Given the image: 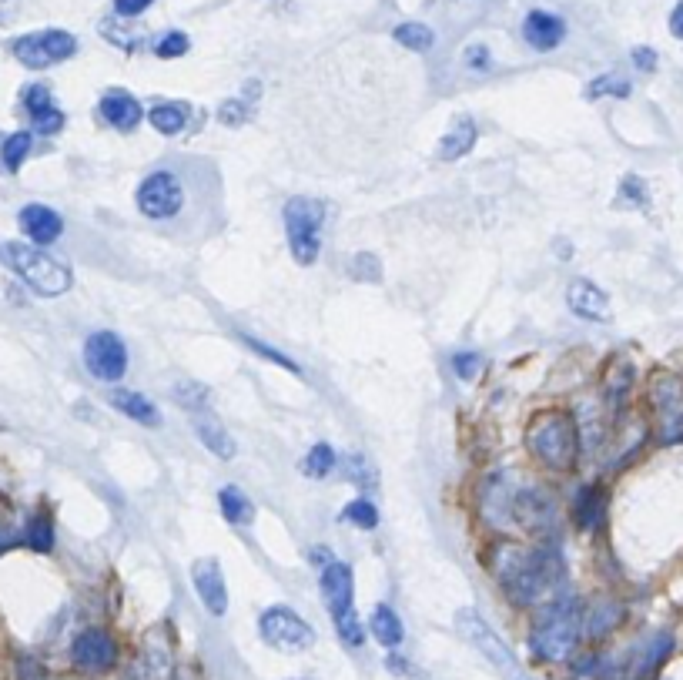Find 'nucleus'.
<instances>
[{
  "label": "nucleus",
  "instance_id": "nucleus-1",
  "mask_svg": "<svg viewBox=\"0 0 683 680\" xmlns=\"http://www.w3.org/2000/svg\"><path fill=\"white\" fill-rule=\"evenodd\" d=\"M496 577L506 583L519 603L553 600L563 583V563L553 550H526L516 543H499Z\"/></svg>",
  "mask_w": 683,
  "mask_h": 680
},
{
  "label": "nucleus",
  "instance_id": "nucleus-2",
  "mask_svg": "<svg viewBox=\"0 0 683 680\" xmlns=\"http://www.w3.org/2000/svg\"><path fill=\"white\" fill-rule=\"evenodd\" d=\"M0 265L11 268L17 279L27 282L44 299H57L74 282L71 268L57 262L54 255H47L41 245H31V242H4L0 245Z\"/></svg>",
  "mask_w": 683,
  "mask_h": 680
},
{
  "label": "nucleus",
  "instance_id": "nucleus-3",
  "mask_svg": "<svg viewBox=\"0 0 683 680\" xmlns=\"http://www.w3.org/2000/svg\"><path fill=\"white\" fill-rule=\"evenodd\" d=\"M580 627H583L580 603H576V597H570V593H563V597H553L550 607L540 614V620H536V627H533V637H529V644H533L536 657H540V660L560 664V660H566L576 650Z\"/></svg>",
  "mask_w": 683,
  "mask_h": 680
},
{
  "label": "nucleus",
  "instance_id": "nucleus-4",
  "mask_svg": "<svg viewBox=\"0 0 683 680\" xmlns=\"http://www.w3.org/2000/svg\"><path fill=\"white\" fill-rule=\"evenodd\" d=\"M322 600L332 614L335 634H339L342 644L349 647H362L365 644V627L359 614H355V587H352V570L349 563L332 560L329 567L322 570Z\"/></svg>",
  "mask_w": 683,
  "mask_h": 680
},
{
  "label": "nucleus",
  "instance_id": "nucleus-5",
  "mask_svg": "<svg viewBox=\"0 0 683 680\" xmlns=\"http://www.w3.org/2000/svg\"><path fill=\"white\" fill-rule=\"evenodd\" d=\"M536 459L553 469H573L580 456V433L566 413H543L526 436Z\"/></svg>",
  "mask_w": 683,
  "mask_h": 680
},
{
  "label": "nucleus",
  "instance_id": "nucleus-6",
  "mask_svg": "<svg viewBox=\"0 0 683 680\" xmlns=\"http://www.w3.org/2000/svg\"><path fill=\"white\" fill-rule=\"evenodd\" d=\"M285 235L292 258L298 265H315L322 255V225H325V205L319 198H288L285 205Z\"/></svg>",
  "mask_w": 683,
  "mask_h": 680
},
{
  "label": "nucleus",
  "instance_id": "nucleus-7",
  "mask_svg": "<svg viewBox=\"0 0 683 680\" xmlns=\"http://www.w3.org/2000/svg\"><path fill=\"white\" fill-rule=\"evenodd\" d=\"M188 205V181L175 168H158L138 185V212L151 222H175Z\"/></svg>",
  "mask_w": 683,
  "mask_h": 680
},
{
  "label": "nucleus",
  "instance_id": "nucleus-8",
  "mask_svg": "<svg viewBox=\"0 0 683 680\" xmlns=\"http://www.w3.org/2000/svg\"><path fill=\"white\" fill-rule=\"evenodd\" d=\"M11 54L31 71H47V67L64 64L78 54V37L71 31H61V27H47V31L14 37Z\"/></svg>",
  "mask_w": 683,
  "mask_h": 680
},
{
  "label": "nucleus",
  "instance_id": "nucleus-9",
  "mask_svg": "<svg viewBox=\"0 0 683 680\" xmlns=\"http://www.w3.org/2000/svg\"><path fill=\"white\" fill-rule=\"evenodd\" d=\"M258 634L268 647L282 650V654H302L309 650L319 634L305 617H298L292 607H268L258 617Z\"/></svg>",
  "mask_w": 683,
  "mask_h": 680
},
{
  "label": "nucleus",
  "instance_id": "nucleus-10",
  "mask_svg": "<svg viewBox=\"0 0 683 680\" xmlns=\"http://www.w3.org/2000/svg\"><path fill=\"white\" fill-rule=\"evenodd\" d=\"M456 627H459V634H463L469 644H473L506 680H533L523 670V664L516 660L513 650H509L503 640L493 634V627H489L486 620L476 614V610H463V614L456 617Z\"/></svg>",
  "mask_w": 683,
  "mask_h": 680
},
{
  "label": "nucleus",
  "instance_id": "nucleus-11",
  "mask_svg": "<svg viewBox=\"0 0 683 680\" xmlns=\"http://www.w3.org/2000/svg\"><path fill=\"white\" fill-rule=\"evenodd\" d=\"M84 366L98 382H118L128 372V349L114 332H94L84 342Z\"/></svg>",
  "mask_w": 683,
  "mask_h": 680
},
{
  "label": "nucleus",
  "instance_id": "nucleus-12",
  "mask_svg": "<svg viewBox=\"0 0 683 680\" xmlns=\"http://www.w3.org/2000/svg\"><path fill=\"white\" fill-rule=\"evenodd\" d=\"M71 660H74V667L88 670V674H101V670H111L118 664V644H114V637L108 630L91 627L74 637Z\"/></svg>",
  "mask_w": 683,
  "mask_h": 680
},
{
  "label": "nucleus",
  "instance_id": "nucleus-13",
  "mask_svg": "<svg viewBox=\"0 0 683 680\" xmlns=\"http://www.w3.org/2000/svg\"><path fill=\"white\" fill-rule=\"evenodd\" d=\"M653 399H657V413L663 426V439H683V382L677 376H663L653 382Z\"/></svg>",
  "mask_w": 683,
  "mask_h": 680
},
{
  "label": "nucleus",
  "instance_id": "nucleus-14",
  "mask_svg": "<svg viewBox=\"0 0 683 680\" xmlns=\"http://www.w3.org/2000/svg\"><path fill=\"white\" fill-rule=\"evenodd\" d=\"M21 104L37 134H57L64 128V111L57 108V101L47 84H31V88H24Z\"/></svg>",
  "mask_w": 683,
  "mask_h": 680
},
{
  "label": "nucleus",
  "instance_id": "nucleus-15",
  "mask_svg": "<svg viewBox=\"0 0 683 680\" xmlns=\"http://www.w3.org/2000/svg\"><path fill=\"white\" fill-rule=\"evenodd\" d=\"M191 580H195L198 600L205 603V610L211 617H225L228 610V590H225V577H221L218 560H198L191 567Z\"/></svg>",
  "mask_w": 683,
  "mask_h": 680
},
{
  "label": "nucleus",
  "instance_id": "nucleus-16",
  "mask_svg": "<svg viewBox=\"0 0 683 680\" xmlns=\"http://www.w3.org/2000/svg\"><path fill=\"white\" fill-rule=\"evenodd\" d=\"M523 41L533 51H556L566 41V21L550 11H529L523 17Z\"/></svg>",
  "mask_w": 683,
  "mask_h": 680
},
{
  "label": "nucleus",
  "instance_id": "nucleus-17",
  "mask_svg": "<svg viewBox=\"0 0 683 680\" xmlns=\"http://www.w3.org/2000/svg\"><path fill=\"white\" fill-rule=\"evenodd\" d=\"M566 305H570L573 315L590 322H606L610 319V299L600 285H593L590 279H573L570 289H566Z\"/></svg>",
  "mask_w": 683,
  "mask_h": 680
},
{
  "label": "nucleus",
  "instance_id": "nucleus-18",
  "mask_svg": "<svg viewBox=\"0 0 683 680\" xmlns=\"http://www.w3.org/2000/svg\"><path fill=\"white\" fill-rule=\"evenodd\" d=\"M17 222H21V232L41 248L57 242L64 232V218L47 205H24L21 215H17Z\"/></svg>",
  "mask_w": 683,
  "mask_h": 680
},
{
  "label": "nucleus",
  "instance_id": "nucleus-19",
  "mask_svg": "<svg viewBox=\"0 0 683 680\" xmlns=\"http://www.w3.org/2000/svg\"><path fill=\"white\" fill-rule=\"evenodd\" d=\"M516 516L523 520L526 530L550 533L556 523V506L546 490H526V493H519V500H516Z\"/></svg>",
  "mask_w": 683,
  "mask_h": 680
},
{
  "label": "nucleus",
  "instance_id": "nucleus-20",
  "mask_svg": "<svg viewBox=\"0 0 683 680\" xmlns=\"http://www.w3.org/2000/svg\"><path fill=\"white\" fill-rule=\"evenodd\" d=\"M98 111H101V118L111 124L114 131H121V134H128L134 131L141 124V104L134 94H124V91H111V94H104L101 104H98Z\"/></svg>",
  "mask_w": 683,
  "mask_h": 680
},
{
  "label": "nucleus",
  "instance_id": "nucleus-21",
  "mask_svg": "<svg viewBox=\"0 0 683 680\" xmlns=\"http://www.w3.org/2000/svg\"><path fill=\"white\" fill-rule=\"evenodd\" d=\"M476 138H479V131H476V121L473 118H456L449 124V131L442 134V141H439V161H459V158H466L469 151L476 148Z\"/></svg>",
  "mask_w": 683,
  "mask_h": 680
},
{
  "label": "nucleus",
  "instance_id": "nucleus-22",
  "mask_svg": "<svg viewBox=\"0 0 683 680\" xmlns=\"http://www.w3.org/2000/svg\"><path fill=\"white\" fill-rule=\"evenodd\" d=\"M111 406L118 409L121 416H128V419H134V423H141V426H158L161 423L158 406L148 396H141V392H131V389L111 392Z\"/></svg>",
  "mask_w": 683,
  "mask_h": 680
},
{
  "label": "nucleus",
  "instance_id": "nucleus-23",
  "mask_svg": "<svg viewBox=\"0 0 683 680\" xmlns=\"http://www.w3.org/2000/svg\"><path fill=\"white\" fill-rule=\"evenodd\" d=\"M195 433L208 453H215L218 459H235V439L215 416H201L195 423Z\"/></svg>",
  "mask_w": 683,
  "mask_h": 680
},
{
  "label": "nucleus",
  "instance_id": "nucleus-24",
  "mask_svg": "<svg viewBox=\"0 0 683 680\" xmlns=\"http://www.w3.org/2000/svg\"><path fill=\"white\" fill-rule=\"evenodd\" d=\"M576 523L583 526V530H596V526H603V516H606V490L603 486H583L580 493H576Z\"/></svg>",
  "mask_w": 683,
  "mask_h": 680
},
{
  "label": "nucleus",
  "instance_id": "nucleus-25",
  "mask_svg": "<svg viewBox=\"0 0 683 680\" xmlns=\"http://www.w3.org/2000/svg\"><path fill=\"white\" fill-rule=\"evenodd\" d=\"M369 630H372V637L379 640V644L386 647V650H396L402 644V620H399L396 610L386 607V603H379V607L372 610Z\"/></svg>",
  "mask_w": 683,
  "mask_h": 680
},
{
  "label": "nucleus",
  "instance_id": "nucleus-26",
  "mask_svg": "<svg viewBox=\"0 0 683 680\" xmlns=\"http://www.w3.org/2000/svg\"><path fill=\"white\" fill-rule=\"evenodd\" d=\"M218 503H221V513H225L228 523L248 526V523L255 520V503L248 500V496L238 490V486H225V490L218 493Z\"/></svg>",
  "mask_w": 683,
  "mask_h": 680
},
{
  "label": "nucleus",
  "instance_id": "nucleus-27",
  "mask_svg": "<svg viewBox=\"0 0 683 680\" xmlns=\"http://www.w3.org/2000/svg\"><path fill=\"white\" fill-rule=\"evenodd\" d=\"M148 121L155 124V131L161 134H181V128L188 124V104H181V101H161L151 108L148 114Z\"/></svg>",
  "mask_w": 683,
  "mask_h": 680
},
{
  "label": "nucleus",
  "instance_id": "nucleus-28",
  "mask_svg": "<svg viewBox=\"0 0 683 680\" xmlns=\"http://www.w3.org/2000/svg\"><path fill=\"white\" fill-rule=\"evenodd\" d=\"M31 145H34L31 131L7 134L4 148H0V158H4V168H7V171H17V168H21V165H24V158L31 155Z\"/></svg>",
  "mask_w": 683,
  "mask_h": 680
},
{
  "label": "nucleus",
  "instance_id": "nucleus-29",
  "mask_svg": "<svg viewBox=\"0 0 683 680\" xmlns=\"http://www.w3.org/2000/svg\"><path fill=\"white\" fill-rule=\"evenodd\" d=\"M392 37H396L402 47H409V51H429V47L436 44V34H432V27L416 24V21L399 24L396 31H392Z\"/></svg>",
  "mask_w": 683,
  "mask_h": 680
},
{
  "label": "nucleus",
  "instance_id": "nucleus-30",
  "mask_svg": "<svg viewBox=\"0 0 683 680\" xmlns=\"http://www.w3.org/2000/svg\"><path fill=\"white\" fill-rule=\"evenodd\" d=\"M633 84L623 78V74H600V78L590 81L586 88V98H630Z\"/></svg>",
  "mask_w": 683,
  "mask_h": 680
},
{
  "label": "nucleus",
  "instance_id": "nucleus-31",
  "mask_svg": "<svg viewBox=\"0 0 683 680\" xmlns=\"http://www.w3.org/2000/svg\"><path fill=\"white\" fill-rule=\"evenodd\" d=\"M24 543L31 550H37V553H51V547H54V526H51V520H47L44 513H37L34 520L27 523Z\"/></svg>",
  "mask_w": 683,
  "mask_h": 680
},
{
  "label": "nucleus",
  "instance_id": "nucleus-32",
  "mask_svg": "<svg viewBox=\"0 0 683 680\" xmlns=\"http://www.w3.org/2000/svg\"><path fill=\"white\" fill-rule=\"evenodd\" d=\"M335 463H339V456H335V449L329 443H319L309 449V456H305V473L309 476H329Z\"/></svg>",
  "mask_w": 683,
  "mask_h": 680
},
{
  "label": "nucleus",
  "instance_id": "nucleus-33",
  "mask_svg": "<svg viewBox=\"0 0 683 680\" xmlns=\"http://www.w3.org/2000/svg\"><path fill=\"white\" fill-rule=\"evenodd\" d=\"M188 47H191V37H188L185 31H168V34L155 44V54L161 57V61H175V57L188 54Z\"/></svg>",
  "mask_w": 683,
  "mask_h": 680
},
{
  "label": "nucleus",
  "instance_id": "nucleus-34",
  "mask_svg": "<svg viewBox=\"0 0 683 680\" xmlns=\"http://www.w3.org/2000/svg\"><path fill=\"white\" fill-rule=\"evenodd\" d=\"M352 275L359 282H382V262H379V255L359 252V255L352 258Z\"/></svg>",
  "mask_w": 683,
  "mask_h": 680
},
{
  "label": "nucleus",
  "instance_id": "nucleus-35",
  "mask_svg": "<svg viewBox=\"0 0 683 680\" xmlns=\"http://www.w3.org/2000/svg\"><path fill=\"white\" fill-rule=\"evenodd\" d=\"M342 516L349 523H355V526H362V530H372L375 523H379V513H375V506L369 503V500H355V503H349L342 510Z\"/></svg>",
  "mask_w": 683,
  "mask_h": 680
},
{
  "label": "nucleus",
  "instance_id": "nucleus-36",
  "mask_svg": "<svg viewBox=\"0 0 683 680\" xmlns=\"http://www.w3.org/2000/svg\"><path fill=\"white\" fill-rule=\"evenodd\" d=\"M175 399H178V406H185V409H201L208 402V389L201 386V382H178Z\"/></svg>",
  "mask_w": 683,
  "mask_h": 680
},
{
  "label": "nucleus",
  "instance_id": "nucleus-37",
  "mask_svg": "<svg viewBox=\"0 0 683 680\" xmlns=\"http://www.w3.org/2000/svg\"><path fill=\"white\" fill-rule=\"evenodd\" d=\"M242 339H245V346H252V352H258V356H265V359H272L275 366H282V369H288V372H295V376H298V372H302V369L295 366L292 359L282 356V352H278V349H272V346H268V342H262V339H252V335H242Z\"/></svg>",
  "mask_w": 683,
  "mask_h": 680
},
{
  "label": "nucleus",
  "instance_id": "nucleus-38",
  "mask_svg": "<svg viewBox=\"0 0 683 680\" xmlns=\"http://www.w3.org/2000/svg\"><path fill=\"white\" fill-rule=\"evenodd\" d=\"M452 369H456L459 379H476V372L483 369V359H479L476 352H456V356H452Z\"/></svg>",
  "mask_w": 683,
  "mask_h": 680
},
{
  "label": "nucleus",
  "instance_id": "nucleus-39",
  "mask_svg": "<svg viewBox=\"0 0 683 680\" xmlns=\"http://www.w3.org/2000/svg\"><path fill=\"white\" fill-rule=\"evenodd\" d=\"M245 114H248V104L245 101H225L218 108V118H221V124H228V128H232V124H242Z\"/></svg>",
  "mask_w": 683,
  "mask_h": 680
},
{
  "label": "nucleus",
  "instance_id": "nucleus-40",
  "mask_svg": "<svg viewBox=\"0 0 683 680\" xmlns=\"http://www.w3.org/2000/svg\"><path fill=\"white\" fill-rule=\"evenodd\" d=\"M151 4H155V0H114V14L131 21V17H141Z\"/></svg>",
  "mask_w": 683,
  "mask_h": 680
},
{
  "label": "nucleus",
  "instance_id": "nucleus-41",
  "mask_svg": "<svg viewBox=\"0 0 683 680\" xmlns=\"http://www.w3.org/2000/svg\"><path fill=\"white\" fill-rule=\"evenodd\" d=\"M633 64H637V71H643V74L657 71V51H653V47H633Z\"/></svg>",
  "mask_w": 683,
  "mask_h": 680
},
{
  "label": "nucleus",
  "instance_id": "nucleus-42",
  "mask_svg": "<svg viewBox=\"0 0 683 680\" xmlns=\"http://www.w3.org/2000/svg\"><path fill=\"white\" fill-rule=\"evenodd\" d=\"M466 64L473 67V71H486L493 61H489V51L483 44H473V47H466Z\"/></svg>",
  "mask_w": 683,
  "mask_h": 680
},
{
  "label": "nucleus",
  "instance_id": "nucleus-43",
  "mask_svg": "<svg viewBox=\"0 0 683 680\" xmlns=\"http://www.w3.org/2000/svg\"><path fill=\"white\" fill-rule=\"evenodd\" d=\"M623 195L633 198V201H640L643 208H647V191H643V181L637 175H627L623 178Z\"/></svg>",
  "mask_w": 683,
  "mask_h": 680
},
{
  "label": "nucleus",
  "instance_id": "nucleus-44",
  "mask_svg": "<svg viewBox=\"0 0 683 680\" xmlns=\"http://www.w3.org/2000/svg\"><path fill=\"white\" fill-rule=\"evenodd\" d=\"M670 34L683 41V0H677V7L670 11Z\"/></svg>",
  "mask_w": 683,
  "mask_h": 680
},
{
  "label": "nucleus",
  "instance_id": "nucleus-45",
  "mask_svg": "<svg viewBox=\"0 0 683 680\" xmlns=\"http://www.w3.org/2000/svg\"><path fill=\"white\" fill-rule=\"evenodd\" d=\"M17 11H21V0H0V24H11Z\"/></svg>",
  "mask_w": 683,
  "mask_h": 680
},
{
  "label": "nucleus",
  "instance_id": "nucleus-46",
  "mask_svg": "<svg viewBox=\"0 0 683 680\" xmlns=\"http://www.w3.org/2000/svg\"><path fill=\"white\" fill-rule=\"evenodd\" d=\"M389 670H392V674H406V664L396 660V657H389Z\"/></svg>",
  "mask_w": 683,
  "mask_h": 680
},
{
  "label": "nucleus",
  "instance_id": "nucleus-47",
  "mask_svg": "<svg viewBox=\"0 0 683 680\" xmlns=\"http://www.w3.org/2000/svg\"><path fill=\"white\" fill-rule=\"evenodd\" d=\"M7 547V536H4V530H0V550H4Z\"/></svg>",
  "mask_w": 683,
  "mask_h": 680
}]
</instances>
